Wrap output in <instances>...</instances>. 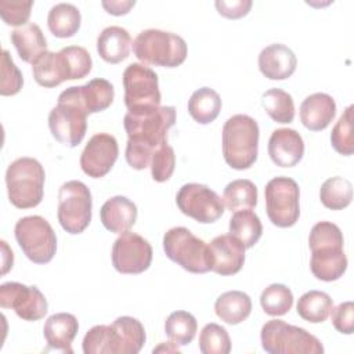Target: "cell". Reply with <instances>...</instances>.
Masks as SVG:
<instances>
[{
  "label": "cell",
  "mask_w": 354,
  "mask_h": 354,
  "mask_svg": "<svg viewBox=\"0 0 354 354\" xmlns=\"http://www.w3.org/2000/svg\"><path fill=\"white\" fill-rule=\"evenodd\" d=\"M297 314L307 322L319 324L324 322L333 308V300L330 296L321 290H308L303 293L297 301Z\"/></svg>",
  "instance_id": "obj_31"
},
{
  "label": "cell",
  "mask_w": 354,
  "mask_h": 354,
  "mask_svg": "<svg viewBox=\"0 0 354 354\" xmlns=\"http://www.w3.org/2000/svg\"><path fill=\"white\" fill-rule=\"evenodd\" d=\"M181 213L202 224L217 221L224 213L223 199L207 185L189 183L184 184L176 196Z\"/></svg>",
  "instance_id": "obj_14"
},
{
  "label": "cell",
  "mask_w": 354,
  "mask_h": 354,
  "mask_svg": "<svg viewBox=\"0 0 354 354\" xmlns=\"http://www.w3.org/2000/svg\"><path fill=\"white\" fill-rule=\"evenodd\" d=\"M32 7L33 1H0V15L7 25L24 26L29 24Z\"/></svg>",
  "instance_id": "obj_43"
},
{
  "label": "cell",
  "mask_w": 354,
  "mask_h": 354,
  "mask_svg": "<svg viewBox=\"0 0 354 354\" xmlns=\"http://www.w3.org/2000/svg\"><path fill=\"white\" fill-rule=\"evenodd\" d=\"M1 246H3V274H6L12 267L14 256H12V250L8 249L4 241H1Z\"/></svg>",
  "instance_id": "obj_47"
},
{
  "label": "cell",
  "mask_w": 354,
  "mask_h": 354,
  "mask_svg": "<svg viewBox=\"0 0 354 354\" xmlns=\"http://www.w3.org/2000/svg\"><path fill=\"white\" fill-rule=\"evenodd\" d=\"M93 199L87 185L77 180L66 181L58 191L57 217L68 234L83 232L91 221Z\"/></svg>",
  "instance_id": "obj_11"
},
{
  "label": "cell",
  "mask_w": 354,
  "mask_h": 354,
  "mask_svg": "<svg viewBox=\"0 0 354 354\" xmlns=\"http://www.w3.org/2000/svg\"><path fill=\"white\" fill-rule=\"evenodd\" d=\"M296 66L297 58L285 44H270L259 54V69L267 79L285 80L295 73Z\"/></svg>",
  "instance_id": "obj_20"
},
{
  "label": "cell",
  "mask_w": 354,
  "mask_h": 354,
  "mask_svg": "<svg viewBox=\"0 0 354 354\" xmlns=\"http://www.w3.org/2000/svg\"><path fill=\"white\" fill-rule=\"evenodd\" d=\"M134 55L145 65L176 68L187 58L185 40L171 32L145 29L133 41Z\"/></svg>",
  "instance_id": "obj_6"
},
{
  "label": "cell",
  "mask_w": 354,
  "mask_h": 354,
  "mask_svg": "<svg viewBox=\"0 0 354 354\" xmlns=\"http://www.w3.org/2000/svg\"><path fill=\"white\" fill-rule=\"evenodd\" d=\"M336 115V102L326 93H314L300 105V120L311 131H321L329 126Z\"/></svg>",
  "instance_id": "obj_21"
},
{
  "label": "cell",
  "mask_w": 354,
  "mask_h": 354,
  "mask_svg": "<svg viewBox=\"0 0 354 354\" xmlns=\"http://www.w3.org/2000/svg\"><path fill=\"white\" fill-rule=\"evenodd\" d=\"M221 111V98L210 87H202L192 93L188 100V112L201 124L212 123Z\"/></svg>",
  "instance_id": "obj_30"
},
{
  "label": "cell",
  "mask_w": 354,
  "mask_h": 354,
  "mask_svg": "<svg viewBox=\"0 0 354 354\" xmlns=\"http://www.w3.org/2000/svg\"><path fill=\"white\" fill-rule=\"evenodd\" d=\"M264 196L267 216L274 225L288 228L297 223L300 191L293 178L285 176L271 178L264 188Z\"/></svg>",
  "instance_id": "obj_13"
},
{
  "label": "cell",
  "mask_w": 354,
  "mask_h": 354,
  "mask_svg": "<svg viewBox=\"0 0 354 354\" xmlns=\"http://www.w3.org/2000/svg\"><path fill=\"white\" fill-rule=\"evenodd\" d=\"M230 234L235 236L245 249L253 248L263 234L259 216L252 209L236 210L230 220Z\"/></svg>",
  "instance_id": "obj_29"
},
{
  "label": "cell",
  "mask_w": 354,
  "mask_h": 354,
  "mask_svg": "<svg viewBox=\"0 0 354 354\" xmlns=\"http://www.w3.org/2000/svg\"><path fill=\"white\" fill-rule=\"evenodd\" d=\"M46 173L35 158H18L6 171V184L10 202L18 209H30L43 199Z\"/></svg>",
  "instance_id": "obj_7"
},
{
  "label": "cell",
  "mask_w": 354,
  "mask_h": 354,
  "mask_svg": "<svg viewBox=\"0 0 354 354\" xmlns=\"http://www.w3.org/2000/svg\"><path fill=\"white\" fill-rule=\"evenodd\" d=\"M80 94L83 104L90 115L102 112L109 108L115 97V90L111 82L102 77H97L80 86Z\"/></svg>",
  "instance_id": "obj_32"
},
{
  "label": "cell",
  "mask_w": 354,
  "mask_h": 354,
  "mask_svg": "<svg viewBox=\"0 0 354 354\" xmlns=\"http://www.w3.org/2000/svg\"><path fill=\"white\" fill-rule=\"evenodd\" d=\"M319 199L325 207L330 210H342L351 203L353 185L344 177H330L321 185Z\"/></svg>",
  "instance_id": "obj_34"
},
{
  "label": "cell",
  "mask_w": 354,
  "mask_h": 354,
  "mask_svg": "<svg viewBox=\"0 0 354 354\" xmlns=\"http://www.w3.org/2000/svg\"><path fill=\"white\" fill-rule=\"evenodd\" d=\"M210 271L218 275H234L245 263V246L231 234L218 235L207 245Z\"/></svg>",
  "instance_id": "obj_18"
},
{
  "label": "cell",
  "mask_w": 354,
  "mask_h": 354,
  "mask_svg": "<svg viewBox=\"0 0 354 354\" xmlns=\"http://www.w3.org/2000/svg\"><path fill=\"white\" fill-rule=\"evenodd\" d=\"M32 73L37 84L48 88L59 86L62 82L69 80L68 65L61 51L43 53L32 64Z\"/></svg>",
  "instance_id": "obj_26"
},
{
  "label": "cell",
  "mask_w": 354,
  "mask_h": 354,
  "mask_svg": "<svg viewBox=\"0 0 354 354\" xmlns=\"http://www.w3.org/2000/svg\"><path fill=\"white\" fill-rule=\"evenodd\" d=\"M260 304L271 317L285 315L293 306V293L286 285L271 283L261 292Z\"/></svg>",
  "instance_id": "obj_37"
},
{
  "label": "cell",
  "mask_w": 354,
  "mask_h": 354,
  "mask_svg": "<svg viewBox=\"0 0 354 354\" xmlns=\"http://www.w3.org/2000/svg\"><path fill=\"white\" fill-rule=\"evenodd\" d=\"M101 4L106 10L108 14L124 15L130 11L131 7H134L136 1L134 0H111V1L104 0Z\"/></svg>",
  "instance_id": "obj_46"
},
{
  "label": "cell",
  "mask_w": 354,
  "mask_h": 354,
  "mask_svg": "<svg viewBox=\"0 0 354 354\" xmlns=\"http://www.w3.org/2000/svg\"><path fill=\"white\" fill-rule=\"evenodd\" d=\"M214 311L225 324L236 325L243 322L250 315L252 300L245 292L228 290L217 297Z\"/></svg>",
  "instance_id": "obj_27"
},
{
  "label": "cell",
  "mask_w": 354,
  "mask_h": 354,
  "mask_svg": "<svg viewBox=\"0 0 354 354\" xmlns=\"http://www.w3.org/2000/svg\"><path fill=\"white\" fill-rule=\"evenodd\" d=\"M10 39L24 62L33 64L43 53L47 51V40L40 26L33 22L14 29Z\"/></svg>",
  "instance_id": "obj_25"
},
{
  "label": "cell",
  "mask_w": 354,
  "mask_h": 354,
  "mask_svg": "<svg viewBox=\"0 0 354 354\" xmlns=\"http://www.w3.org/2000/svg\"><path fill=\"white\" fill-rule=\"evenodd\" d=\"M353 105H348L330 133V144L333 149L344 156H350L354 152V138H353Z\"/></svg>",
  "instance_id": "obj_39"
},
{
  "label": "cell",
  "mask_w": 354,
  "mask_h": 354,
  "mask_svg": "<svg viewBox=\"0 0 354 354\" xmlns=\"http://www.w3.org/2000/svg\"><path fill=\"white\" fill-rule=\"evenodd\" d=\"M149 166H151L152 178L155 181L158 183L167 181L171 177L176 166V155L173 148L167 142L160 145L155 151Z\"/></svg>",
  "instance_id": "obj_41"
},
{
  "label": "cell",
  "mask_w": 354,
  "mask_h": 354,
  "mask_svg": "<svg viewBox=\"0 0 354 354\" xmlns=\"http://www.w3.org/2000/svg\"><path fill=\"white\" fill-rule=\"evenodd\" d=\"M199 351L202 354H228L231 339L227 329L214 322L206 324L199 335Z\"/></svg>",
  "instance_id": "obj_38"
},
{
  "label": "cell",
  "mask_w": 354,
  "mask_h": 354,
  "mask_svg": "<svg viewBox=\"0 0 354 354\" xmlns=\"http://www.w3.org/2000/svg\"><path fill=\"white\" fill-rule=\"evenodd\" d=\"M24 84V77L21 71L15 66L8 50H3L1 55V95H15L21 91Z\"/></svg>",
  "instance_id": "obj_42"
},
{
  "label": "cell",
  "mask_w": 354,
  "mask_h": 354,
  "mask_svg": "<svg viewBox=\"0 0 354 354\" xmlns=\"http://www.w3.org/2000/svg\"><path fill=\"white\" fill-rule=\"evenodd\" d=\"M330 319L337 332L351 335L354 332V303L343 301L336 308H332Z\"/></svg>",
  "instance_id": "obj_44"
},
{
  "label": "cell",
  "mask_w": 354,
  "mask_h": 354,
  "mask_svg": "<svg viewBox=\"0 0 354 354\" xmlns=\"http://www.w3.org/2000/svg\"><path fill=\"white\" fill-rule=\"evenodd\" d=\"M131 46L130 33L122 26H108L97 37V51L108 64H119L126 59Z\"/></svg>",
  "instance_id": "obj_24"
},
{
  "label": "cell",
  "mask_w": 354,
  "mask_h": 354,
  "mask_svg": "<svg viewBox=\"0 0 354 354\" xmlns=\"http://www.w3.org/2000/svg\"><path fill=\"white\" fill-rule=\"evenodd\" d=\"M252 4H253L252 0H232V1L217 0L214 3L218 14L230 19H238L245 17L250 11Z\"/></svg>",
  "instance_id": "obj_45"
},
{
  "label": "cell",
  "mask_w": 354,
  "mask_h": 354,
  "mask_svg": "<svg viewBox=\"0 0 354 354\" xmlns=\"http://www.w3.org/2000/svg\"><path fill=\"white\" fill-rule=\"evenodd\" d=\"M124 105L130 113H142L160 106L158 75L149 66L130 64L123 72Z\"/></svg>",
  "instance_id": "obj_12"
},
{
  "label": "cell",
  "mask_w": 354,
  "mask_h": 354,
  "mask_svg": "<svg viewBox=\"0 0 354 354\" xmlns=\"http://www.w3.org/2000/svg\"><path fill=\"white\" fill-rule=\"evenodd\" d=\"M162 350H166V351H177V353L180 351V350H178V347H171V348H170V347L165 346V343H163V344H160L159 347L153 348V353H158V351H162Z\"/></svg>",
  "instance_id": "obj_48"
},
{
  "label": "cell",
  "mask_w": 354,
  "mask_h": 354,
  "mask_svg": "<svg viewBox=\"0 0 354 354\" xmlns=\"http://www.w3.org/2000/svg\"><path fill=\"white\" fill-rule=\"evenodd\" d=\"M268 155L277 166L293 167L304 155V141L295 129H277L268 140Z\"/></svg>",
  "instance_id": "obj_19"
},
{
  "label": "cell",
  "mask_w": 354,
  "mask_h": 354,
  "mask_svg": "<svg viewBox=\"0 0 354 354\" xmlns=\"http://www.w3.org/2000/svg\"><path fill=\"white\" fill-rule=\"evenodd\" d=\"M15 239L25 256L36 263H50L57 252V236L50 223L41 216H26L17 221Z\"/></svg>",
  "instance_id": "obj_10"
},
{
  "label": "cell",
  "mask_w": 354,
  "mask_h": 354,
  "mask_svg": "<svg viewBox=\"0 0 354 354\" xmlns=\"http://www.w3.org/2000/svg\"><path fill=\"white\" fill-rule=\"evenodd\" d=\"M0 306L14 310L24 321H39L48 311L47 299L40 289L21 282H6L0 286Z\"/></svg>",
  "instance_id": "obj_15"
},
{
  "label": "cell",
  "mask_w": 354,
  "mask_h": 354,
  "mask_svg": "<svg viewBox=\"0 0 354 354\" xmlns=\"http://www.w3.org/2000/svg\"><path fill=\"white\" fill-rule=\"evenodd\" d=\"M266 113L277 123H290L295 119V102L289 93L282 88H270L261 95Z\"/></svg>",
  "instance_id": "obj_33"
},
{
  "label": "cell",
  "mask_w": 354,
  "mask_h": 354,
  "mask_svg": "<svg viewBox=\"0 0 354 354\" xmlns=\"http://www.w3.org/2000/svg\"><path fill=\"white\" fill-rule=\"evenodd\" d=\"M118 155L116 138L108 133H97L88 140L80 155V167L88 177L101 178L111 171Z\"/></svg>",
  "instance_id": "obj_17"
},
{
  "label": "cell",
  "mask_w": 354,
  "mask_h": 354,
  "mask_svg": "<svg viewBox=\"0 0 354 354\" xmlns=\"http://www.w3.org/2000/svg\"><path fill=\"white\" fill-rule=\"evenodd\" d=\"M163 250L171 261L188 272L205 274L210 271L207 243L185 227H173L165 232Z\"/></svg>",
  "instance_id": "obj_9"
},
{
  "label": "cell",
  "mask_w": 354,
  "mask_h": 354,
  "mask_svg": "<svg viewBox=\"0 0 354 354\" xmlns=\"http://www.w3.org/2000/svg\"><path fill=\"white\" fill-rule=\"evenodd\" d=\"M152 261L151 243L136 232H123L112 246V264L120 274H141Z\"/></svg>",
  "instance_id": "obj_16"
},
{
  "label": "cell",
  "mask_w": 354,
  "mask_h": 354,
  "mask_svg": "<svg viewBox=\"0 0 354 354\" xmlns=\"http://www.w3.org/2000/svg\"><path fill=\"white\" fill-rule=\"evenodd\" d=\"M64 55L68 71H69V80L83 79L87 76L93 66V59L90 53L80 46H68L59 50Z\"/></svg>",
  "instance_id": "obj_40"
},
{
  "label": "cell",
  "mask_w": 354,
  "mask_h": 354,
  "mask_svg": "<svg viewBox=\"0 0 354 354\" xmlns=\"http://www.w3.org/2000/svg\"><path fill=\"white\" fill-rule=\"evenodd\" d=\"M259 124L249 115H234L223 126V156L235 170L249 169L257 159Z\"/></svg>",
  "instance_id": "obj_5"
},
{
  "label": "cell",
  "mask_w": 354,
  "mask_h": 354,
  "mask_svg": "<svg viewBox=\"0 0 354 354\" xmlns=\"http://www.w3.org/2000/svg\"><path fill=\"white\" fill-rule=\"evenodd\" d=\"M100 218L108 231L123 234L134 225L137 220V206L126 196H112L101 206Z\"/></svg>",
  "instance_id": "obj_22"
},
{
  "label": "cell",
  "mask_w": 354,
  "mask_h": 354,
  "mask_svg": "<svg viewBox=\"0 0 354 354\" xmlns=\"http://www.w3.org/2000/svg\"><path fill=\"white\" fill-rule=\"evenodd\" d=\"M223 202L231 212L252 209L257 205V188L250 180H234L224 188Z\"/></svg>",
  "instance_id": "obj_35"
},
{
  "label": "cell",
  "mask_w": 354,
  "mask_h": 354,
  "mask_svg": "<svg viewBox=\"0 0 354 354\" xmlns=\"http://www.w3.org/2000/svg\"><path fill=\"white\" fill-rule=\"evenodd\" d=\"M261 347L270 354H322V343L304 328L282 319L267 321L260 333Z\"/></svg>",
  "instance_id": "obj_8"
},
{
  "label": "cell",
  "mask_w": 354,
  "mask_h": 354,
  "mask_svg": "<svg viewBox=\"0 0 354 354\" xmlns=\"http://www.w3.org/2000/svg\"><path fill=\"white\" fill-rule=\"evenodd\" d=\"M343 234L330 221L314 224L308 236L311 250L310 268L317 279L332 282L339 279L347 270V257L343 252Z\"/></svg>",
  "instance_id": "obj_3"
},
{
  "label": "cell",
  "mask_w": 354,
  "mask_h": 354,
  "mask_svg": "<svg viewBox=\"0 0 354 354\" xmlns=\"http://www.w3.org/2000/svg\"><path fill=\"white\" fill-rule=\"evenodd\" d=\"M87 115L80 86L68 87L58 95L57 105L48 113V127L53 137L69 148L79 145L86 136Z\"/></svg>",
  "instance_id": "obj_4"
},
{
  "label": "cell",
  "mask_w": 354,
  "mask_h": 354,
  "mask_svg": "<svg viewBox=\"0 0 354 354\" xmlns=\"http://www.w3.org/2000/svg\"><path fill=\"white\" fill-rule=\"evenodd\" d=\"M82 15L76 6L71 3H58L51 7L47 17L50 32L55 37H72L80 28Z\"/></svg>",
  "instance_id": "obj_28"
},
{
  "label": "cell",
  "mask_w": 354,
  "mask_h": 354,
  "mask_svg": "<svg viewBox=\"0 0 354 354\" xmlns=\"http://www.w3.org/2000/svg\"><path fill=\"white\" fill-rule=\"evenodd\" d=\"M176 123V108L158 106L142 113L127 112L123 126L127 133L126 160L136 170L151 165L155 151L167 142V131Z\"/></svg>",
  "instance_id": "obj_1"
},
{
  "label": "cell",
  "mask_w": 354,
  "mask_h": 354,
  "mask_svg": "<svg viewBox=\"0 0 354 354\" xmlns=\"http://www.w3.org/2000/svg\"><path fill=\"white\" fill-rule=\"evenodd\" d=\"M196 319L188 311H174L165 322V332L167 337L177 346L189 344L196 335Z\"/></svg>",
  "instance_id": "obj_36"
},
{
  "label": "cell",
  "mask_w": 354,
  "mask_h": 354,
  "mask_svg": "<svg viewBox=\"0 0 354 354\" xmlns=\"http://www.w3.org/2000/svg\"><path fill=\"white\" fill-rule=\"evenodd\" d=\"M145 343V329L133 317H118L111 325H95L83 339L84 354H137Z\"/></svg>",
  "instance_id": "obj_2"
},
{
  "label": "cell",
  "mask_w": 354,
  "mask_h": 354,
  "mask_svg": "<svg viewBox=\"0 0 354 354\" xmlns=\"http://www.w3.org/2000/svg\"><path fill=\"white\" fill-rule=\"evenodd\" d=\"M79 330V322L73 314L57 313L47 318L43 335L50 348L72 353V342Z\"/></svg>",
  "instance_id": "obj_23"
}]
</instances>
